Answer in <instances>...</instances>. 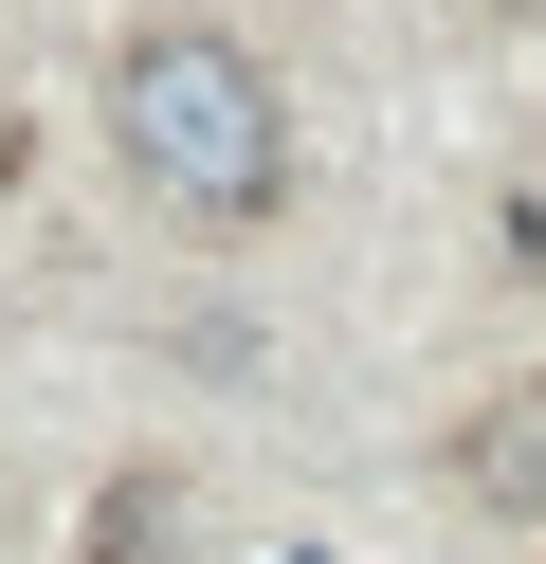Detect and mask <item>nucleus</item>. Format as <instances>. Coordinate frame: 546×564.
<instances>
[{"mask_svg":"<svg viewBox=\"0 0 546 564\" xmlns=\"http://www.w3.org/2000/svg\"><path fill=\"white\" fill-rule=\"evenodd\" d=\"M109 147H128V183L182 200V219H274V183H291L274 74H255L237 37H201V19H164V37L109 55Z\"/></svg>","mask_w":546,"mask_h":564,"instance_id":"f257e3e1","label":"nucleus"},{"mask_svg":"<svg viewBox=\"0 0 546 564\" xmlns=\"http://www.w3.org/2000/svg\"><path fill=\"white\" fill-rule=\"evenodd\" d=\"M456 491L473 510H546V382H510V401L456 437Z\"/></svg>","mask_w":546,"mask_h":564,"instance_id":"f03ea898","label":"nucleus"},{"mask_svg":"<svg viewBox=\"0 0 546 564\" xmlns=\"http://www.w3.org/2000/svg\"><path fill=\"white\" fill-rule=\"evenodd\" d=\"M492 237H510V273H546V164L510 183V219H492Z\"/></svg>","mask_w":546,"mask_h":564,"instance_id":"7ed1b4c3","label":"nucleus"},{"mask_svg":"<svg viewBox=\"0 0 546 564\" xmlns=\"http://www.w3.org/2000/svg\"><path fill=\"white\" fill-rule=\"evenodd\" d=\"M510 19H546V0H510Z\"/></svg>","mask_w":546,"mask_h":564,"instance_id":"20e7f679","label":"nucleus"}]
</instances>
